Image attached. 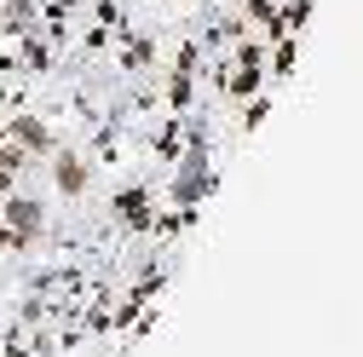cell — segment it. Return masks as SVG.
<instances>
[{"label": "cell", "instance_id": "1", "mask_svg": "<svg viewBox=\"0 0 363 357\" xmlns=\"http://www.w3.org/2000/svg\"><path fill=\"white\" fill-rule=\"evenodd\" d=\"M6 225H12V237L23 242V237H35L40 225H47V213H40L35 196H12V202H6Z\"/></svg>", "mask_w": 363, "mask_h": 357}, {"label": "cell", "instance_id": "2", "mask_svg": "<svg viewBox=\"0 0 363 357\" xmlns=\"http://www.w3.org/2000/svg\"><path fill=\"white\" fill-rule=\"evenodd\" d=\"M52 173H58V191H64V196H81V191H86V162H81L75 150H64Z\"/></svg>", "mask_w": 363, "mask_h": 357}, {"label": "cell", "instance_id": "3", "mask_svg": "<svg viewBox=\"0 0 363 357\" xmlns=\"http://www.w3.org/2000/svg\"><path fill=\"white\" fill-rule=\"evenodd\" d=\"M6 139H18V150H47V121H35V115H18Z\"/></svg>", "mask_w": 363, "mask_h": 357}, {"label": "cell", "instance_id": "4", "mask_svg": "<svg viewBox=\"0 0 363 357\" xmlns=\"http://www.w3.org/2000/svg\"><path fill=\"white\" fill-rule=\"evenodd\" d=\"M259 81H265L259 69H242V75L231 81V98H254V93H259Z\"/></svg>", "mask_w": 363, "mask_h": 357}, {"label": "cell", "instance_id": "5", "mask_svg": "<svg viewBox=\"0 0 363 357\" xmlns=\"http://www.w3.org/2000/svg\"><path fill=\"white\" fill-rule=\"evenodd\" d=\"M237 64H242V69H265V47H259V40H242V47H237Z\"/></svg>", "mask_w": 363, "mask_h": 357}, {"label": "cell", "instance_id": "6", "mask_svg": "<svg viewBox=\"0 0 363 357\" xmlns=\"http://www.w3.org/2000/svg\"><path fill=\"white\" fill-rule=\"evenodd\" d=\"M121 213L133 219V225H145V196H139V191H133V196H121Z\"/></svg>", "mask_w": 363, "mask_h": 357}, {"label": "cell", "instance_id": "7", "mask_svg": "<svg viewBox=\"0 0 363 357\" xmlns=\"http://www.w3.org/2000/svg\"><path fill=\"white\" fill-rule=\"evenodd\" d=\"M127 47H133V52H127V64H133V69L150 64V40H127Z\"/></svg>", "mask_w": 363, "mask_h": 357}, {"label": "cell", "instance_id": "8", "mask_svg": "<svg viewBox=\"0 0 363 357\" xmlns=\"http://www.w3.org/2000/svg\"><path fill=\"white\" fill-rule=\"evenodd\" d=\"M277 69H294V40H277V58H271Z\"/></svg>", "mask_w": 363, "mask_h": 357}]
</instances>
